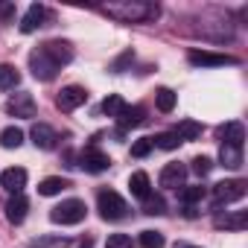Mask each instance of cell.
<instances>
[{
	"mask_svg": "<svg viewBox=\"0 0 248 248\" xmlns=\"http://www.w3.org/2000/svg\"><path fill=\"white\" fill-rule=\"evenodd\" d=\"M140 245H143V248H164L167 239H164L161 231H143V233H140Z\"/></svg>",
	"mask_w": 248,
	"mask_h": 248,
	"instance_id": "28",
	"label": "cell"
},
{
	"mask_svg": "<svg viewBox=\"0 0 248 248\" xmlns=\"http://www.w3.org/2000/svg\"><path fill=\"white\" fill-rule=\"evenodd\" d=\"M190 64L196 67H222V64H236L233 56H222V53H207V50H190L187 53Z\"/></svg>",
	"mask_w": 248,
	"mask_h": 248,
	"instance_id": "7",
	"label": "cell"
},
{
	"mask_svg": "<svg viewBox=\"0 0 248 248\" xmlns=\"http://www.w3.org/2000/svg\"><path fill=\"white\" fill-rule=\"evenodd\" d=\"M219 161H222V167H228V170H239V167H242V149H239V146H225V143H222Z\"/></svg>",
	"mask_w": 248,
	"mask_h": 248,
	"instance_id": "20",
	"label": "cell"
},
{
	"mask_svg": "<svg viewBox=\"0 0 248 248\" xmlns=\"http://www.w3.org/2000/svg\"><path fill=\"white\" fill-rule=\"evenodd\" d=\"M105 12L123 24H146L158 18V6L155 3H143V0H123V3H108Z\"/></svg>",
	"mask_w": 248,
	"mask_h": 248,
	"instance_id": "1",
	"label": "cell"
},
{
	"mask_svg": "<svg viewBox=\"0 0 248 248\" xmlns=\"http://www.w3.org/2000/svg\"><path fill=\"white\" fill-rule=\"evenodd\" d=\"M129 190H132V196H138V199H146V196H152L149 175H146V172H132V178H129Z\"/></svg>",
	"mask_w": 248,
	"mask_h": 248,
	"instance_id": "19",
	"label": "cell"
},
{
	"mask_svg": "<svg viewBox=\"0 0 248 248\" xmlns=\"http://www.w3.org/2000/svg\"><path fill=\"white\" fill-rule=\"evenodd\" d=\"M155 105H158V111L170 114V111L175 108V93H172L170 88H161V91L155 93Z\"/></svg>",
	"mask_w": 248,
	"mask_h": 248,
	"instance_id": "25",
	"label": "cell"
},
{
	"mask_svg": "<svg viewBox=\"0 0 248 248\" xmlns=\"http://www.w3.org/2000/svg\"><path fill=\"white\" fill-rule=\"evenodd\" d=\"M6 111L15 114V117H35V99H32V93H15L6 102Z\"/></svg>",
	"mask_w": 248,
	"mask_h": 248,
	"instance_id": "12",
	"label": "cell"
},
{
	"mask_svg": "<svg viewBox=\"0 0 248 248\" xmlns=\"http://www.w3.org/2000/svg\"><path fill=\"white\" fill-rule=\"evenodd\" d=\"M114 120H117L120 135H123V132H129V129L143 126V123H146V108H143V105H123V111H120Z\"/></svg>",
	"mask_w": 248,
	"mask_h": 248,
	"instance_id": "5",
	"label": "cell"
},
{
	"mask_svg": "<svg viewBox=\"0 0 248 248\" xmlns=\"http://www.w3.org/2000/svg\"><path fill=\"white\" fill-rule=\"evenodd\" d=\"M245 181L242 178H233V181H219L216 187H213V199H216V204H231V202H239V199H245Z\"/></svg>",
	"mask_w": 248,
	"mask_h": 248,
	"instance_id": "4",
	"label": "cell"
},
{
	"mask_svg": "<svg viewBox=\"0 0 248 248\" xmlns=\"http://www.w3.org/2000/svg\"><path fill=\"white\" fill-rule=\"evenodd\" d=\"M30 67H32V76H35V79H41V82H50V79H56V73H59V67L44 56V50H41V47L30 53Z\"/></svg>",
	"mask_w": 248,
	"mask_h": 248,
	"instance_id": "6",
	"label": "cell"
},
{
	"mask_svg": "<svg viewBox=\"0 0 248 248\" xmlns=\"http://www.w3.org/2000/svg\"><path fill=\"white\" fill-rule=\"evenodd\" d=\"M70 187V181L67 178H59V175H53V178H44L41 184H38V193L41 196H59L62 190H67Z\"/></svg>",
	"mask_w": 248,
	"mask_h": 248,
	"instance_id": "22",
	"label": "cell"
},
{
	"mask_svg": "<svg viewBox=\"0 0 248 248\" xmlns=\"http://www.w3.org/2000/svg\"><path fill=\"white\" fill-rule=\"evenodd\" d=\"M123 96L120 93H111V96H105V102H102V114H108V117H117L120 111H123Z\"/></svg>",
	"mask_w": 248,
	"mask_h": 248,
	"instance_id": "29",
	"label": "cell"
},
{
	"mask_svg": "<svg viewBox=\"0 0 248 248\" xmlns=\"http://www.w3.org/2000/svg\"><path fill=\"white\" fill-rule=\"evenodd\" d=\"M184 178H187V167L184 164H167L158 175V184L167 187V190H178L184 187Z\"/></svg>",
	"mask_w": 248,
	"mask_h": 248,
	"instance_id": "11",
	"label": "cell"
},
{
	"mask_svg": "<svg viewBox=\"0 0 248 248\" xmlns=\"http://www.w3.org/2000/svg\"><path fill=\"white\" fill-rule=\"evenodd\" d=\"M18 82H21V73H18L12 64H3V67H0V93H3V91H12Z\"/></svg>",
	"mask_w": 248,
	"mask_h": 248,
	"instance_id": "24",
	"label": "cell"
},
{
	"mask_svg": "<svg viewBox=\"0 0 248 248\" xmlns=\"http://www.w3.org/2000/svg\"><path fill=\"white\" fill-rule=\"evenodd\" d=\"M143 202H146V204H143V213H149V216H161V213H164V207H167L161 196H146Z\"/></svg>",
	"mask_w": 248,
	"mask_h": 248,
	"instance_id": "30",
	"label": "cell"
},
{
	"mask_svg": "<svg viewBox=\"0 0 248 248\" xmlns=\"http://www.w3.org/2000/svg\"><path fill=\"white\" fill-rule=\"evenodd\" d=\"M41 50H44V56H47L56 67H64V64L73 62V47H70L67 41H47V44H41Z\"/></svg>",
	"mask_w": 248,
	"mask_h": 248,
	"instance_id": "8",
	"label": "cell"
},
{
	"mask_svg": "<svg viewBox=\"0 0 248 248\" xmlns=\"http://www.w3.org/2000/svg\"><path fill=\"white\" fill-rule=\"evenodd\" d=\"M21 143H24V132L18 126H9V129L0 132V146L3 149H18Z\"/></svg>",
	"mask_w": 248,
	"mask_h": 248,
	"instance_id": "23",
	"label": "cell"
},
{
	"mask_svg": "<svg viewBox=\"0 0 248 248\" xmlns=\"http://www.w3.org/2000/svg\"><path fill=\"white\" fill-rule=\"evenodd\" d=\"M213 225L216 228H225V231H245L248 228V210H233V213L216 216Z\"/></svg>",
	"mask_w": 248,
	"mask_h": 248,
	"instance_id": "15",
	"label": "cell"
},
{
	"mask_svg": "<svg viewBox=\"0 0 248 248\" xmlns=\"http://www.w3.org/2000/svg\"><path fill=\"white\" fill-rule=\"evenodd\" d=\"M210 170H213V161H210L207 155H199V158H193V172H196V175H202V178H204Z\"/></svg>",
	"mask_w": 248,
	"mask_h": 248,
	"instance_id": "33",
	"label": "cell"
},
{
	"mask_svg": "<svg viewBox=\"0 0 248 248\" xmlns=\"http://www.w3.org/2000/svg\"><path fill=\"white\" fill-rule=\"evenodd\" d=\"M96 207H99L102 219H108V222L126 219V213H129L126 199H123L120 193H114V190H99V193H96Z\"/></svg>",
	"mask_w": 248,
	"mask_h": 248,
	"instance_id": "2",
	"label": "cell"
},
{
	"mask_svg": "<svg viewBox=\"0 0 248 248\" xmlns=\"http://www.w3.org/2000/svg\"><path fill=\"white\" fill-rule=\"evenodd\" d=\"M27 210H30V202H27L24 193H15V196L6 202V219H9L12 225H21V222L27 219Z\"/></svg>",
	"mask_w": 248,
	"mask_h": 248,
	"instance_id": "14",
	"label": "cell"
},
{
	"mask_svg": "<svg viewBox=\"0 0 248 248\" xmlns=\"http://www.w3.org/2000/svg\"><path fill=\"white\" fill-rule=\"evenodd\" d=\"M30 138H32V143L38 146V149H53L56 146V132L47 126V123H35V126H32V132H30Z\"/></svg>",
	"mask_w": 248,
	"mask_h": 248,
	"instance_id": "17",
	"label": "cell"
},
{
	"mask_svg": "<svg viewBox=\"0 0 248 248\" xmlns=\"http://www.w3.org/2000/svg\"><path fill=\"white\" fill-rule=\"evenodd\" d=\"M175 135H178V140H199V138H202V123H196V120H181L178 129H175Z\"/></svg>",
	"mask_w": 248,
	"mask_h": 248,
	"instance_id": "21",
	"label": "cell"
},
{
	"mask_svg": "<svg viewBox=\"0 0 248 248\" xmlns=\"http://www.w3.org/2000/svg\"><path fill=\"white\" fill-rule=\"evenodd\" d=\"M79 164L85 167V172H105V170L111 167V158H108L102 149H96V146H88V149L82 152Z\"/></svg>",
	"mask_w": 248,
	"mask_h": 248,
	"instance_id": "10",
	"label": "cell"
},
{
	"mask_svg": "<svg viewBox=\"0 0 248 248\" xmlns=\"http://www.w3.org/2000/svg\"><path fill=\"white\" fill-rule=\"evenodd\" d=\"M105 248H135V242H132L129 233H111L108 242H105Z\"/></svg>",
	"mask_w": 248,
	"mask_h": 248,
	"instance_id": "31",
	"label": "cell"
},
{
	"mask_svg": "<svg viewBox=\"0 0 248 248\" xmlns=\"http://www.w3.org/2000/svg\"><path fill=\"white\" fill-rule=\"evenodd\" d=\"M219 138L225 146H239L242 149V140H245V129H242V123H228V126L219 129Z\"/></svg>",
	"mask_w": 248,
	"mask_h": 248,
	"instance_id": "18",
	"label": "cell"
},
{
	"mask_svg": "<svg viewBox=\"0 0 248 248\" xmlns=\"http://www.w3.org/2000/svg\"><path fill=\"white\" fill-rule=\"evenodd\" d=\"M85 213H88V207H85L82 199H67V202H62L50 210V219L56 225H79L85 219Z\"/></svg>",
	"mask_w": 248,
	"mask_h": 248,
	"instance_id": "3",
	"label": "cell"
},
{
	"mask_svg": "<svg viewBox=\"0 0 248 248\" xmlns=\"http://www.w3.org/2000/svg\"><path fill=\"white\" fill-rule=\"evenodd\" d=\"M82 248H91V239H88V242H85V245H82Z\"/></svg>",
	"mask_w": 248,
	"mask_h": 248,
	"instance_id": "36",
	"label": "cell"
},
{
	"mask_svg": "<svg viewBox=\"0 0 248 248\" xmlns=\"http://www.w3.org/2000/svg\"><path fill=\"white\" fill-rule=\"evenodd\" d=\"M178 135L175 132H164V135H158V138H152V146H158V149H167V152H172V149H178Z\"/></svg>",
	"mask_w": 248,
	"mask_h": 248,
	"instance_id": "27",
	"label": "cell"
},
{
	"mask_svg": "<svg viewBox=\"0 0 248 248\" xmlns=\"http://www.w3.org/2000/svg\"><path fill=\"white\" fill-rule=\"evenodd\" d=\"M178 199L184 204H196V202L204 199V187L202 184H196V187H178Z\"/></svg>",
	"mask_w": 248,
	"mask_h": 248,
	"instance_id": "26",
	"label": "cell"
},
{
	"mask_svg": "<svg viewBox=\"0 0 248 248\" xmlns=\"http://www.w3.org/2000/svg\"><path fill=\"white\" fill-rule=\"evenodd\" d=\"M85 99H88V91H85V88L67 85V88H62V93L56 96V105H59L62 111H76L79 105H85Z\"/></svg>",
	"mask_w": 248,
	"mask_h": 248,
	"instance_id": "9",
	"label": "cell"
},
{
	"mask_svg": "<svg viewBox=\"0 0 248 248\" xmlns=\"http://www.w3.org/2000/svg\"><path fill=\"white\" fill-rule=\"evenodd\" d=\"M0 184H3V190H9L12 196H15V193H21V190L27 187V170H21V167L6 170L3 175H0Z\"/></svg>",
	"mask_w": 248,
	"mask_h": 248,
	"instance_id": "16",
	"label": "cell"
},
{
	"mask_svg": "<svg viewBox=\"0 0 248 248\" xmlns=\"http://www.w3.org/2000/svg\"><path fill=\"white\" fill-rule=\"evenodd\" d=\"M152 149H155V146H152V138H140V140L132 143V155H135V158H146Z\"/></svg>",
	"mask_w": 248,
	"mask_h": 248,
	"instance_id": "32",
	"label": "cell"
},
{
	"mask_svg": "<svg viewBox=\"0 0 248 248\" xmlns=\"http://www.w3.org/2000/svg\"><path fill=\"white\" fill-rule=\"evenodd\" d=\"M67 239H32V245L35 248H62Z\"/></svg>",
	"mask_w": 248,
	"mask_h": 248,
	"instance_id": "34",
	"label": "cell"
},
{
	"mask_svg": "<svg viewBox=\"0 0 248 248\" xmlns=\"http://www.w3.org/2000/svg\"><path fill=\"white\" fill-rule=\"evenodd\" d=\"M178 248H199V245H178Z\"/></svg>",
	"mask_w": 248,
	"mask_h": 248,
	"instance_id": "35",
	"label": "cell"
},
{
	"mask_svg": "<svg viewBox=\"0 0 248 248\" xmlns=\"http://www.w3.org/2000/svg\"><path fill=\"white\" fill-rule=\"evenodd\" d=\"M44 18H47V9H44L41 3H32V6L27 9V15L21 18V32H24V35L35 32L38 27H44Z\"/></svg>",
	"mask_w": 248,
	"mask_h": 248,
	"instance_id": "13",
	"label": "cell"
}]
</instances>
